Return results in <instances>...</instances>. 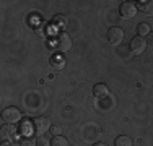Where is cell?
Listing matches in <instances>:
<instances>
[{
  "instance_id": "cell-1",
  "label": "cell",
  "mask_w": 153,
  "mask_h": 146,
  "mask_svg": "<svg viewBox=\"0 0 153 146\" xmlns=\"http://www.w3.org/2000/svg\"><path fill=\"white\" fill-rule=\"evenodd\" d=\"M52 46L56 47L57 50H60V52H67L72 47V39L67 32H59V34L56 36V39H54Z\"/></svg>"
},
{
  "instance_id": "cell-2",
  "label": "cell",
  "mask_w": 153,
  "mask_h": 146,
  "mask_svg": "<svg viewBox=\"0 0 153 146\" xmlns=\"http://www.w3.org/2000/svg\"><path fill=\"white\" fill-rule=\"evenodd\" d=\"M21 119V112L16 107H7L2 112V120L5 123H16Z\"/></svg>"
},
{
  "instance_id": "cell-3",
  "label": "cell",
  "mask_w": 153,
  "mask_h": 146,
  "mask_svg": "<svg viewBox=\"0 0 153 146\" xmlns=\"http://www.w3.org/2000/svg\"><path fill=\"white\" fill-rule=\"evenodd\" d=\"M122 39H124L122 28H119V26L109 28V31H108V41L111 42L112 46H119V44L122 42Z\"/></svg>"
},
{
  "instance_id": "cell-4",
  "label": "cell",
  "mask_w": 153,
  "mask_h": 146,
  "mask_svg": "<svg viewBox=\"0 0 153 146\" xmlns=\"http://www.w3.org/2000/svg\"><path fill=\"white\" fill-rule=\"evenodd\" d=\"M33 128H34V131L39 135L46 133L47 130H51L49 119H47V117H36V119L33 120Z\"/></svg>"
},
{
  "instance_id": "cell-5",
  "label": "cell",
  "mask_w": 153,
  "mask_h": 146,
  "mask_svg": "<svg viewBox=\"0 0 153 146\" xmlns=\"http://www.w3.org/2000/svg\"><path fill=\"white\" fill-rule=\"evenodd\" d=\"M147 49V41H145L142 36H135V38L130 41V52L135 54V55H140V54L145 52Z\"/></svg>"
},
{
  "instance_id": "cell-6",
  "label": "cell",
  "mask_w": 153,
  "mask_h": 146,
  "mask_svg": "<svg viewBox=\"0 0 153 146\" xmlns=\"http://www.w3.org/2000/svg\"><path fill=\"white\" fill-rule=\"evenodd\" d=\"M119 12H121V16L126 18V20H130V18L135 16L137 13V7L134 2H124L121 3V7H119Z\"/></svg>"
},
{
  "instance_id": "cell-7",
  "label": "cell",
  "mask_w": 153,
  "mask_h": 146,
  "mask_svg": "<svg viewBox=\"0 0 153 146\" xmlns=\"http://www.w3.org/2000/svg\"><path fill=\"white\" fill-rule=\"evenodd\" d=\"M15 133H16V128L15 127H12V123H5V125L2 127V130H0V136H2V140L5 141V140H12L13 136H15Z\"/></svg>"
},
{
  "instance_id": "cell-8",
  "label": "cell",
  "mask_w": 153,
  "mask_h": 146,
  "mask_svg": "<svg viewBox=\"0 0 153 146\" xmlns=\"http://www.w3.org/2000/svg\"><path fill=\"white\" fill-rule=\"evenodd\" d=\"M137 10H140V13L147 16H153V2H138Z\"/></svg>"
},
{
  "instance_id": "cell-9",
  "label": "cell",
  "mask_w": 153,
  "mask_h": 146,
  "mask_svg": "<svg viewBox=\"0 0 153 146\" xmlns=\"http://www.w3.org/2000/svg\"><path fill=\"white\" fill-rule=\"evenodd\" d=\"M93 94L96 97H106L108 94H109V91H108V86L106 85H101V83H98V85H94L93 86Z\"/></svg>"
},
{
  "instance_id": "cell-10",
  "label": "cell",
  "mask_w": 153,
  "mask_h": 146,
  "mask_svg": "<svg viewBox=\"0 0 153 146\" xmlns=\"http://www.w3.org/2000/svg\"><path fill=\"white\" fill-rule=\"evenodd\" d=\"M67 23L68 21H67V16H65V15H56L54 20H52V24L57 29H65L67 28Z\"/></svg>"
},
{
  "instance_id": "cell-11",
  "label": "cell",
  "mask_w": 153,
  "mask_h": 146,
  "mask_svg": "<svg viewBox=\"0 0 153 146\" xmlns=\"http://www.w3.org/2000/svg\"><path fill=\"white\" fill-rule=\"evenodd\" d=\"M114 146H132V140L126 135H121L114 140Z\"/></svg>"
},
{
  "instance_id": "cell-12",
  "label": "cell",
  "mask_w": 153,
  "mask_h": 146,
  "mask_svg": "<svg viewBox=\"0 0 153 146\" xmlns=\"http://www.w3.org/2000/svg\"><path fill=\"white\" fill-rule=\"evenodd\" d=\"M51 146H70L68 145V141H67V138H64V136H54L52 140H51Z\"/></svg>"
},
{
  "instance_id": "cell-13",
  "label": "cell",
  "mask_w": 153,
  "mask_h": 146,
  "mask_svg": "<svg viewBox=\"0 0 153 146\" xmlns=\"http://www.w3.org/2000/svg\"><path fill=\"white\" fill-rule=\"evenodd\" d=\"M20 145L21 146H36V140L31 136H28V135H25V136H21Z\"/></svg>"
},
{
  "instance_id": "cell-14",
  "label": "cell",
  "mask_w": 153,
  "mask_h": 146,
  "mask_svg": "<svg viewBox=\"0 0 153 146\" xmlns=\"http://www.w3.org/2000/svg\"><path fill=\"white\" fill-rule=\"evenodd\" d=\"M137 31H138V36H145V34H150V26L147 23H140L137 26Z\"/></svg>"
},
{
  "instance_id": "cell-15",
  "label": "cell",
  "mask_w": 153,
  "mask_h": 146,
  "mask_svg": "<svg viewBox=\"0 0 153 146\" xmlns=\"http://www.w3.org/2000/svg\"><path fill=\"white\" fill-rule=\"evenodd\" d=\"M49 145H51L49 138L44 136V135H39V136L36 138V146H49Z\"/></svg>"
},
{
  "instance_id": "cell-16",
  "label": "cell",
  "mask_w": 153,
  "mask_h": 146,
  "mask_svg": "<svg viewBox=\"0 0 153 146\" xmlns=\"http://www.w3.org/2000/svg\"><path fill=\"white\" fill-rule=\"evenodd\" d=\"M51 133H52L54 136H59V135L62 133V128H60V125H51Z\"/></svg>"
},
{
  "instance_id": "cell-17",
  "label": "cell",
  "mask_w": 153,
  "mask_h": 146,
  "mask_svg": "<svg viewBox=\"0 0 153 146\" xmlns=\"http://www.w3.org/2000/svg\"><path fill=\"white\" fill-rule=\"evenodd\" d=\"M52 63H54V67L59 70V68H62L64 67V58H57V57H54L52 58Z\"/></svg>"
},
{
  "instance_id": "cell-18",
  "label": "cell",
  "mask_w": 153,
  "mask_h": 146,
  "mask_svg": "<svg viewBox=\"0 0 153 146\" xmlns=\"http://www.w3.org/2000/svg\"><path fill=\"white\" fill-rule=\"evenodd\" d=\"M147 46H152L153 47V32H150V34L147 36Z\"/></svg>"
},
{
  "instance_id": "cell-19",
  "label": "cell",
  "mask_w": 153,
  "mask_h": 146,
  "mask_svg": "<svg viewBox=\"0 0 153 146\" xmlns=\"http://www.w3.org/2000/svg\"><path fill=\"white\" fill-rule=\"evenodd\" d=\"M2 146H12V145H10V141H3Z\"/></svg>"
},
{
  "instance_id": "cell-20",
  "label": "cell",
  "mask_w": 153,
  "mask_h": 146,
  "mask_svg": "<svg viewBox=\"0 0 153 146\" xmlns=\"http://www.w3.org/2000/svg\"><path fill=\"white\" fill-rule=\"evenodd\" d=\"M93 146H106L104 143H96V145H93Z\"/></svg>"
}]
</instances>
